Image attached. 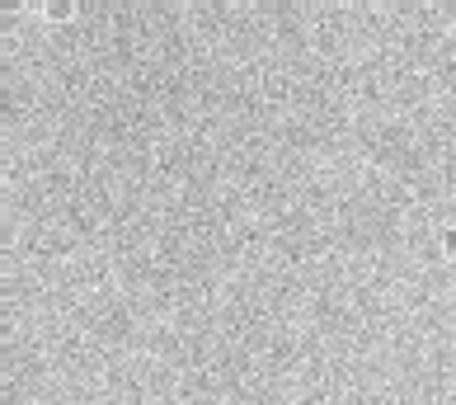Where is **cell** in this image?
I'll use <instances>...</instances> for the list:
<instances>
[{"label":"cell","instance_id":"6da1fadb","mask_svg":"<svg viewBox=\"0 0 456 405\" xmlns=\"http://www.w3.org/2000/svg\"><path fill=\"white\" fill-rule=\"evenodd\" d=\"M443 240H447V250H452V255H456V226H452V231L443 235Z\"/></svg>","mask_w":456,"mask_h":405}]
</instances>
